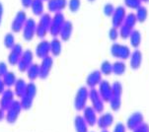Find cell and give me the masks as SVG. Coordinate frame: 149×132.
Instances as JSON below:
<instances>
[{
	"label": "cell",
	"instance_id": "cell-45",
	"mask_svg": "<svg viewBox=\"0 0 149 132\" xmlns=\"http://www.w3.org/2000/svg\"><path fill=\"white\" fill-rule=\"evenodd\" d=\"M33 0H21V3L25 8H29L31 6V3H32Z\"/></svg>",
	"mask_w": 149,
	"mask_h": 132
},
{
	"label": "cell",
	"instance_id": "cell-27",
	"mask_svg": "<svg viewBox=\"0 0 149 132\" xmlns=\"http://www.w3.org/2000/svg\"><path fill=\"white\" fill-rule=\"evenodd\" d=\"M62 50V44L61 40L57 38H54L50 42V53H52L54 56H58L61 53Z\"/></svg>",
	"mask_w": 149,
	"mask_h": 132
},
{
	"label": "cell",
	"instance_id": "cell-18",
	"mask_svg": "<svg viewBox=\"0 0 149 132\" xmlns=\"http://www.w3.org/2000/svg\"><path fill=\"white\" fill-rule=\"evenodd\" d=\"M113 120H115V118H113V115H112V113H106L101 115L100 117L98 118L97 125H98V127H99L100 129L105 130V129L110 128L111 126L113 125Z\"/></svg>",
	"mask_w": 149,
	"mask_h": 132
},
{
	"label": "cell",
	"instance_id": "cell-1",
	"mask_svg": "<svg viewBox=\"0 0 149 132\" xmlns=\"http://www.w3.org/2000/svg\"><path fill=\"white\" fill-rule=\"evenodd\" d=\"M37 86L34 82L28 83L26 92L24 95L20 98V104L22 106V108L25 110H29L33 106V103H34L35 97L37 95Z\"/></svg>",
	"mask_w": 149,
	"mask_h": 132
},
{
	"label": "cell",
	"instance_id": "cell-25",
	"mask_svg": "<svg viewBox=\"0 0 149 132\" xmlns=\"http://www.w3.org/2000/svg\"><path fill=\"white\" fill-rule=\"evenodd\" d=\"M27 77L29 78V80L31 82H34L35 80L38 79L40 77V66L37 63L33 62L31 65L29 66V68L27 69Z\"/></svg>",
	"mask_w": 149,
	"mask_h": 132
},
{
	"label": "cell",
	"instance_id": "cell-31",
	"mask_svg": "<svg viewBox=\"0 0 149 132\" xmlns=\"http://www.w3.org/2000/svg\"><path fill=\"white\" fill-rule=\"evenodd\" d=\"M135 15H136V18H137V22L144 23L148 17V10L145 6L141 5V6H139L137 9H136Z\"/></svg>",
	"mask_w": 149,
	"mask_h": 132
},
{
	"label": "cell",
	"instance_id": "cell-11",
	"mask_svg": "<svg viewBox=\"0 0 149 132\" xmlns=\"http://www.w3.org/2000/svg\"><path fill=\"white\" fill-rule=\"evenodd\" d=\"M40 66V77L41 79H47L49 77L50 71L52 69V66H54V58L50 55L44 57L42 59L41 64H39Z\"/></svg>",
	"mask_w": 149,
	"mask_h": 132
},
{
	"label": "cell",
	"instance_id": "cell-47",
	"mask_svg": "<svg viewBox=\"0 0 149 132\" xmlns=\"http://www.w3.org/2000/svg\"><path fill=\"white\" fill-rule=\"evenodd\" d=\"M3 12H4V8H3V4L0 2V25L2 23V18H3Z\"/></svg>",
	"mask_w": 149,
	"mask_h": 132
},
{
	"label": "cell",
	"instance_id": "cell-23",
	"mask_svg": "<svg viewBox=\"0 0 149 132\" xmlns=\"http://www.w3.org/2000/svg\"><path fill=\"white\" fill-rule=\"evenodd\" d=\"M27 85H28V83L23 79V78H18L16 83H15V85L13 86L14 87L13 91H14L15 96H17L18 98H21L25 94V92H26Z\"/></svg>",
	"mask_w": 149,
	"mask_h": 132
},
{
	"label": "cell",
	"instance_id": "cell-16",
	"mask_svg": "<svg viewBox=\"0 0 149 132\" xmlns=\"http://www.w3.org/2000/svg\"><path fill=\"white\" fill-rule=\"evenodd\" d=\"M35 53H36L38 58H44L50 53V42L47 40H42L39 44H37L36 49H35Z\"/></svg>",
	"mask_w": 149,
	"mask_h": 132
},
{
	"label": "cell",
	"instance_id": "cell-50",
	"mask_svg": "<svg viewBox=\"0 0 149 132\" xmlns=\"http://www.w3.org/2000/svg\"><path fill=\"white\" fill-rule=\"evenodd\" d=\"M143 2H149V0H142Z\"/></svg>",
	"mask_w": 149,
	"mask_h": 132
},
{
	"label": "cell",
	"instance_id": "cell-38",
	"mask_svg": "<svg viewBox=\"0 0 149 132\" xmlns=\"http://www.w3.org/2000/svg\"><path fill=\"white\" fill-rule=\"evenodd\" d=\"M67 5L70 12L76 13L78 10L80 9V6H81V0H69L67 2Z\"/></svg>",
	"mask_w": 149,
	"mask_h": 132
},
{
	"label": "cell",
	"instance_id": "cell-10",
	"mask_svg": "<svg viewBox=\"0 0 149 132\" xmlns=\"http://www.w3.org/2000/svg\"><path fill=\"white\" fill-rule=\"evenodd\" d=\"M127 16V10L125 7L123 5H118V7L115 8V11L112 15V24L113 27L115 28H120L123 24L125 18Z\"/></svg>",
	"mask_w": 149,
	"mask_h": 132
},
{
	"label": "cell",
	"instance_id": "cell-35",
	"mask_svg": "<svg viewBox=\"0 0 149 132\" xmlns=\"http://www.w3.org/2000/svg\"><path fill=\"white\" fill-rule=\"evenodd\" d=\"M100 71L102 74H104L106 76L111 75L113 72V64L110 61H108V60H105V61H103L102 64H101Z\"/></svg>",
	"mask_w": 149,
	"mask_h": 132
},
{
	"label": "cell",
	"instance_id": "cell-4",
	"mask_svg": "<svg viewBox=\"0 0 149 132\" xmlns=\"http://www.w3.org/2000/svg\"><path fill=\"white\" fill-rule=\"evenodd\" d=\"M22 106L20 104V101L15 100L12 105L9 106L8 110H5V119L6 121L10 124H13L17 121V119L19 118L20 113L22 111Z\"/></svg>",
	"mask_w": 149,
	"mask_h": 132
},
{
	"label": "cell",
	"instance_id": "cell-2",
	"mask_svg": "<svg viewBox=\"0 0 149 132\" xmlns=\"http://www.w3.org/2000/svg\"><path fill=\"white\" fill-rule=\"evenodd\" d=\"M52 17L50 16L49 13H44L40 16L39 23L37 24V29H36V35L40 39H45V35H47L52 24Z\"/></svg>",
	"mask_w": 149,
	"mask_h": 132
},
{
	"label": "cell",
	"instance_id": "cell-30",
	"mask_svg": "<svg viewBox=\"0 0 149 132\" xmlns=\"http://www.w3.org/2000/svg\"><path fill=\"white\" fill-rule=\"evenodd\" d=\"M17 79H18V78H17L16 74H15L13 71H8V72L2 77V80H3L5 86H6L7 88L13 87L15 85V83H16Z\"/></svg>",
	"mask_w": 149,
	"mask_h": 132
},
{
	"label": "cell",
	"instance_id": "cell-22",
	"mask_svg": "<svg viewBox=\"0 0 149 132\" xmlns=\"http://www.w3.org/2000/svg\"><path fill=\"white\" fill-rule=\"evenodd\" d=\"M73 33V24L71 21L69 20H65L64 23L62 24L61 29H60V39H61L63 42H67V40H70Z\"/></svg>",
	"mask_w": 149,
	"mask_h": 132
},
{
	"label": "cell",
	"instance_id": "cell-39",
	"mask_svg": "<svg viewBox=\"0 0 149 132\" xmlns=\"http://www.w3.org/2000/svg\"><path fill=\"white\" fill-rule=\"evenodd\" d=\"M123 1L125 6L130 9H137L142 3V0H123Z\"/></svg>",
	"mask_w": 149,
	"mask_h": 132
},
{
	"label": "cell",
	"instance_id": "cell-34",
	"mask_svg": "<svg viewBox=\"0 0 149 132\" xmlns=\"http://www.w3.org/2000/svg\"><path fill=\"white\" fill-rule=\"evenodd\" d=\"M110 103V108H112L113 111L120 110V106H122V97H118V96H112L111 100L109 101Z\"/></svg>",
	"mask_w": 149,
	"mask_h": 132
},
{
	"label": "cell",
	"instance_id": "cell-5",
	"mask_svg": "<svg viewBox=\"0 0 149 132\" xmlns=\"http://www.w3.org/2000/svg\"><path fill=\"white\" fill-rule=\"evenodd\" d=\"M111 54L120 60H125L130 58L131 51L130 47H127V45L115 42L111 47Z\"/></svg>",
	"mask_w": 149,
	"mask_h": 132
},
{
	"label": "cell",
	"instance_id": "cell-13",
	"mask_svg": "<svg viewBox=\"0 0 149 132\" xmlns=\"http://www.w3.org/2000/svg\"><path fill=\"white\" fill-rule=\"evenodd\" d=\"M143 122H144V116L139 111H136V113H133L127 117V127L130 129V130L133 131L134 129H136L139 125H141Z\"/></svg>",
	"mask_w": 149,
	"mask_h": 132
},
{
	"label": "cell",
	"instance_id": "cell-26",
	"mask_svg": "<svg viewBox=\"0 0 149 132\" xmlns=\"http://www.w3.org/2000/svg\"><path fill=\"white\" fill-rule=\"evenodd\" d=\"M130 40L131 47H134V49H138L139 45L141 44V40H142V35H141L140 31H138V30H132L130 35Z\"/></svg>",
	"mask_w": 149,
	"mask_h": 132
},
{
	"label": "cell",
	"instance_id": "cell-36",
	"mask_svg": "<svg viewBox=\"0 0 149 132\" xmlns=\"http://www.w3.org/2000/svg\"><path fill=\"white\" fill-rule=\"evenodd\" d=\"M123 85L120 81H115L112 84V92L113 96H118V97H122L123 95Z\"/></svg>",
	"mask_w": 149,
	"mask_h": 132
},
{
	"label": "cell",
	"instance_id": "cell-32",
	"mask_svg": "<svg viewBox=\"0 0 149 132\" xmlns=\"http://www.w3.org/2000/svg\"><path fill=\"white\" fill-rule=\"evenodd\" d=\"M3 44H4V47H6L7 49H11L12 47L16 44V42H15V35H13V33H7V34L4 35Z\"/></svg>",
	"mask_w": 149,
	"mask_h": 132
},
{
	"label": "cell",
	"instance_id": "cell-43",
	"mask_svg": "<svg viewBox=\"0 0 149 132\" xmlns=\"http://www.w3.org/2000/svg\"><path fill=\"white\" fill-rule=\"evenodd\" d=\"M113 132H127V126L122 122H118L115 125Z\"/></svg>",
	"mask_w": 149,
	"mask_h": 132
},
{
	"label": "cell",
	"instance_id": "cell-41",
	"mask_svg": "<svg viewBox=\"0 0 149 132\" xmlns=\"http://www.w3.org/2000/svg\"><path fill=\"white\" fill-rule=\"evenodd\" d=\"M120 37V33H118V28H115V27H112L109 31V38H110L111 40H117Z\"/></svg>",
	"mask_w": 149,
	"mask_h": 132
},
{
	"label": "cell",
	"instance_id": "cell-15",
	"mask_svg": "<svg viewBox=\"0 0 149 132\" xmlns=\"http://www.w3.org/2000/svg\"><path fill=\"white\" fill-rule=\"evenodd\" d=\"M23 51H24V49H23V47L21 44H15L14 47L10 49V52L8 54V58H7L9 64L12 65V66H15V65L18 64Z\"/></svg>",
	"mask_w": 149,
	"mask_h": 132
},
{
	"label": "cell",
	"instance_id": "cell-12",
	"mask_svg": "<svg viewBox=\"0 0 149 132\" xmlns=\"http://www.w3.org/2000/svg\"><path fill=\"white\" fill-rule=\"evenodd\" d=\"M15 101V94L14 91L10 88H7L2 93L1 99H0V108L3 110H6L9 108V106L12 105V103Z\"/></svg>",
	"mask_w": 149,
	"mask_h": 132
},
{
	"label": "cell",
	"instance_id": "cell-51",
	"mask_svg": "<svg viewBox=\"0 0 149 132\" xmlns=\"http://www.w3.org/2000/svg\"><path fill=\"white\" fill-rule=\"evenodd\" d=\"M42 1H47V0H42Z\"/></svg>",
	"mask_w": 149,
	"mask_h": 132
},
{
	"label": "cell",
	"instance_id": "cell-46",
	"mask_svg": "<svg viewBox=\"0 0 149 132\" xmlns=\"http://www.w3.org/2000/svg\"><path fill=\"white\" fill-rule=\"evenodd\" d=\"M5 84L3 82V80H2V78H0V96L2 95V93L4 92V90H5Z\"/></svg>",
	"mask_w": 149,
	"mask_h": 132
},
{
	"label": "cell",
	"instance_id": "cell-14",
	"mask_svg": "<svg viewBox=\"0 0 149 132\" xmlns=\"http://www.w3.org/2000/svg\"><path fill=\"white\" fill-rule=\"evenodd\" d=\"M98 86H99L98 92H99L102 100L106 101V103H109V101L111 100V98L113 96L112 85H111L108 80H102Z\"/></svg>",
	"mask_w": 149,
	"mask_h": 132
},
{
	"label": "cell",
	"instance_id": "cell-44",
	"mask_svg": "<svg viewBox=\"0 0 149 132\" xmlns=\"http://www.w3.org/2000/svg\"><path fill=\"white\" fill-rule=\"evenodd\" d=\"M133 132H149V125L147 123L143 122L141 125L138 126L137 128L134 129Z\"/></svg>",
	"mask_w": 149,
	"mask_h": 132
},
{
	"label": "cell",
	"instance_id": "cell-20",
	"mask_svg": "<svg viewBox=\"0 0 149 132\" xmlns=\"http://www.w3.org/2000/svg\"><path fill=\"white\" fill-rule=\"evenodd\" d=\"M142 60H143V55L142 52L139 49H136L134 51L130 54V68L132 70H137L141 67L142 64Z\"/></svg>",
	"mask_w": 149,
	"mask_h": 132
},
{
	"label": "cell",
	"instance_id": "cell-52",
	"mask_svg": "<svg viewBox=\"0 0 149 132\" xmlns=\"http://www.w3.org/2000/svg\"><path fill=\"white\" fill-rule=\"evenodd\" d=\"M89 1H94V0H89Z\"/></svg>",
	"mask_w": 149,
	"mask_h": 132
},
{
	"label": "cell",
	"instance_id": "cell-24",
	"mask_svg": "<svg viewBox=\"0 0 149 132\" xmlns=\"http://www.w3.org/2000/svg\"><path fill=\"white\" fill-rule=\"evenodd\" d=\"M88 124L82 115H76L74 118V128L76 132H88Z\"/></svg>",
	"mask_w": 149,
	"mask_h": 132
},
{
	"label": "cell",
	"instance_id": "cell-48",
	"mask_svg": "<svg viewBox=\"0 0 149 132\" xmlns=\"http://www.w3.org/2000/svg\"><path fill=\"white\" fill-rule=\"evenodd\" d=\"M4 118H5V110H3L0 108V121H2Z\"/></svg>",
	"mask_w": 149,
	"mask_h": 132
},
{
	"label": "cell",
	"instance_id": "cell-29",
	"mask_svg": "<svg viewBox=\"0 0 149 132\" xmlns=\"http://www.w3.org/2000/svg\"><path fill=\"white\" fill-rule=\"evenodd\" d=\"M127 70V64L123 62V60H117L113 63V73L117 76H122L125 74Z\"/></svg>",
	"mask_w": 149,
	"mask_h": 132
},
{
	"label": "cell",
	"instance_id": "cell-17",
	"mask_svg": "<svg viewBox=\"0 0 149 132\" xmlns=\"http://www.w3.org/2000/svg\"><path fill=\"white\" fill-rule=\"evenodd\" d=\"M83 117L89 126H95L98 121L97 113L92 106H86L83 110Z\"/></svg>",
	"mask_w": 149,
	"mask_h": 132
},
{
	"label": "cell",
	"instance_id": "cell-33",
	"mask_svg": "<svg viewBox=\"0 0 149 132\" xmlns=\"http://www.w3.org/2000/svg\"><path fill=\"white\" fill-rule=\"evenodd\" d=\"M136 23H137V18H136L135 13H133V12L127 13V16H125V21H123V24L127 25V27L131 28V29H133V28L135 27Z\"/></svg>",
	"mask_w": 149,
	"mask_h": 132
},
{
	"label": "cell",
	"instance_id": "cell-42",
	"mask_svg": "<svg viewBox=\"0 0 149 132\" xmlns=\"http://www.w3.org/2000/svg\"><path fill=\"white\" fill-rule=\"evenodd\" d=\"M8 65L6 62L4 61H0V78H2L3 76L8 72Z\"/></svg>",
	"mask_w": 149,
	"mask_h": 132
},
{
	"label": "cell",
	"instance_id": "cell-8",
	"mask_svg": "<svg viewBox=\"0 0 149 132\" xmlns=\"http://www.w3.org/2000/svg\"><path fill=\"white\" fill-rule=\"evenodd\" d=\"M33 60H34V53H33L32 50L31 49L24 50L18 64H17L18 70L20 72H26L27 69L29 68V66L33 63Z\"/></svg>",
	"mask_w": 149,
	"mask_h": 132
},
{
	"label": "cell",
	"instance_id": "cell-9",
	"mask_svg": "<svg viewBox=\"0 0 149 132\" xmlns=\"http://www.w3.org/2000/svg\"><path fill=\"white\" fill-rule=\"evenodd\" d=\"M28 19L27 17V13L23 10H20V11L17 12V14L15 15L13 21L11 23V30L13 33H19L23 30V27H24L25 23H26Z\"/></svg>",
	"mask_w": 149,
	"mask_h": 132
},
{
	"label": "cell",
	"instance_id": "cell-28",
	"mask_svg": "<svg viewBox=\"0 0 149 132\" xmlns=\"http://www.w3.org/2000/svg\"><path fill=\"white\" fill-rule=\"evenodd\" d=\"M30 7L32 9V12L36 16H41L42 14H44L45 5L42 0H33Z\"/></svg>",
	"mask_w": 149,
	"mask_h": 132
},
{
	"label": "cell",
	"instance_id": "cell-6",
	"mask_svg": "<svg viewBox=\"0 0 149 132\" xmlns=\"http://www.w3.org/2000/svg\"><path fill=\"white\" fill-rule=\"evenodd\" d=\"M89 100L91 101L92 108L96 110L97 113H102L105 110V101L102 100L98 90L96 88H92L89 90Z\"/></svg>",
	"mask_w": 149,
	"mask_h": 132
},
{
	"label": "cell",
	"instance_id": "cell-37",
	"mask_svg": "<svg viewBox=\"0 0 149 132\" xmlns=\"http://www.w3.org/2000/svg\"><path fill=\"white\" fill-rule=\"evenodd\" d=\"M133 29H131V28L127 27V25L123 24L122 26L120 27V37L122 38L123 40H127L130 38V35L131 34V31H132Z\"/></svg>",
	"mask_w": 149,
	"mask_h": 132
},
{
	"label": "cell",
	"instance_id": "cell-49",
	"mask_svg": "<svg viewBox=\"0 0 149 132\" xmlns=\"http://www.w3.org/2000/svg\"><path fill=\"white\" fill-rule=\"evenodd\" d=\"M101 132H110V131H108L107 129H105V130H102V131H101Z\"/></svg>",
	"mask_w": 149,
	"mask_h": 132
},
{
	"label": "cell",
	"instance_id": "cell-3",
	"mask_svg": "<svg viewBox=\"0 0 149 132\" xmlns=\"http://www.w3.org/2000/svg\"><path fill=\"white\" fill-rule=\"evenodd\" d=\"M89 100V90L86 86H82L77 90L74 97V108L77 111H81L87 106Z\"/></svg>",
	"mask_w": 149,
	"mask_h": 132
},
{
	"label": "cell",
	"instance_id": "cell-40",
	"mask_svg": "<svg viewBox=\"0 0 149 132\" xmlns=\"http://www.w3.org/2000/svg\"><path fill=\"white\" fill-rule=\"evenodd\" d=\"M115 11V6L113 3H106L103 7V13H104L107 17H111Z\"/></svg>",
	"mask_w": 149,
	"mask_h": 132
},
{
	"label": "cell",
	"instance_id": "cell-19",
	"mask_svg": "<svg viewBox=\"0 0 149 132\" xmlns=\"http://www.w3.org/2000/svg\"><path fill=\"white\" fill-rule=\"evenodd\" d=\"M67 0H47V10L52 13L61 12L67 6Z\"/></svg>",
	"mask_w": 149,
	"mask_h": 132
},
{
	"label": "cell",
	"instance_id": "cell-21",
	"mask_svg": "<svg viewBox=\"0 0 149 132\" xmlns=\"http://www.w3.org/2000/svg\"><path fill=\"white\" fill-rule=\"evenodd\" d=\"M102 73L100 70H94L90 73L86 78V85L90 89L96 88L102 81Z\"/></svg>",
	"mask_w": 149,
	"mask_h": 132
},
{
	"label": "cell",
	"instance_id": "cell-7",
	"mask_svg": "<svg viewBox=\"0 0 149 132\" xmlns=\"http://www.w3.org/2000/svg\"><path fill=\"white\" fill-rule=\"evenodd\" d=\"M36 29H37V23L35 19L33 18H28L24 27H23V39L27 42H30L34 39L36 35Z\"/></svg>",
	"mask_w": 149,
	"mask_h": 132
}]
</instances>
